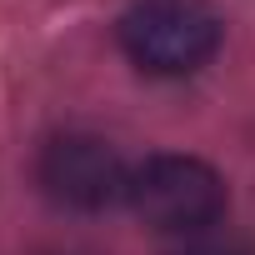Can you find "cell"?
<instances>
[{
    "label": "cell",
    "mask_w": 255,
    "mask_h": 255,
    "mask_svg": "<svg viewBox=\"0 0 255 255\" xmlns=\"http://www.w3.org/2000/svg\"><path fill=\"white\" fill-rule=\"evenodd\" d=\"M115 35L140 70L190 75L220 50V15L205 0H130Z\"/></svg>",
    "instance_id": "1"
},
{
    "label": "cell",
    "mask_w": 255,
    "mask_h": 255,
    "mask_svg": "<svg viewBox=\"0 0 255 255\" xmlns=\"http://www.w3.org/2000/svg\"><path fill=\"white\" fill-rule=\"evenodd\" d=\"M130 210L165 235H195L225 215V180L195 155H150L125 185Z\"/></svg>",
    "instance_id": "2"
},
{
    "label": "cell",
    "mask_w": 255,
    "mask_h": 255,
    "mask_svg": "<svg viewBox=\"0 0 255 255\" xmlns=\"http://www.w3.org/2000/svg\"><path fill=\"white\" fill-rule=\"evenodd\" d=\"M35 175H40L45 195L70 210H100V205L120 200L125 185H130V170L120 165V155L100 135H55L40 150Z\"/></svg>",
    "instance_id": "3"
},
{
    "label": "cell",
    "mask_w": 255,
    "mask_h": 255,
    "mask_svg": "<svg viewBox=\"0 0 255 255\" xmlns=\"http://www.w3.org/2000/svg\"><path fill=\"white\" fill-rule=\"evenodd\" d=\"M180 255H250V250H240V245H190Z\"/></svg>",
    "instance_id": "4"
}]
</instances>
